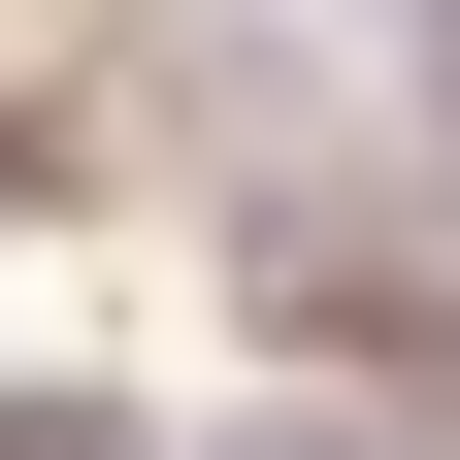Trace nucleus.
I'll use <instances>...</instances> for the list:
<instances>
[{
    "label": "nucleus",
    "mask_w": 460,
    "mask_h": 460,
    "mask_svg": "<svg viewBox=\"0 0 460 460\" xmlns=\"http://www.w3.org/2000/svg\"><path fill=\"white\" fill-rule=\"evenodd\" d=\"M198 460H394V428H362V394H296V428H198Z\"/></svg>",
    "instance_id": "1"
},
{
    "label": "nucleus",
    "mask_w": 460,
    "mask_h": 460,
    "mask_svg": "<svg viewBox=\"0 0 460 460\" xmlns=\"http://www.w3.org/2000/svg\"><path fill=\"white\" fill-rule=\"evenodd\" d=\"M362 33H394V66H428V99H460V0H362Z\"/></svg>",
    "instance_id": "2"
},
{
    "label": "nucleus",
    "mask_w": 460,
    "mask_h": 460,
    "mask_svg": "<svg viewBox=\"0 0 460 460\" xmlns=\"http://www.w3.org/2000/svg\"><path fill=\"white\" fill-rule=\"evenodd\" d=\"M0 198H33V132H0Z\"/></svg>",
    "instance_id": "3"
}]
</instances>
